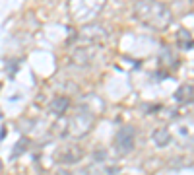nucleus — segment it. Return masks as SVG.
<instances>
[{
  "instance_id": "1",
  "label": "nucleus",
  "mask_w": 194,
  "mask_h": 175,
  "mask_svg": "<svg viewBox=\"0 0 194 175\" xmlns=\"http://www.w3.org/2000/svg\"><path fill=\"white\" fill-rule=\"evenodd\" d=\"M116 144H118V148L122 152H128L132 148V144H134V130L130 127H122L118 130V134H116Z\"/></svg>"
}]
</instances>
